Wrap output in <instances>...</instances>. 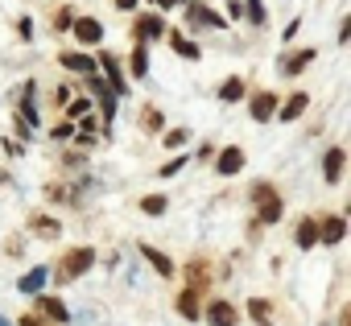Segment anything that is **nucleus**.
Listing matches in <instances>:
<instances>
[{"instance_id": "ddd939ff", "label": "nucleus", "mask_w": 351, "mask_h": 326, "mask_svg": "<svg viewBox=\"0 0 351 326\" xmlns=\"http://www.w3.org/2000/svg\"><path fill=\"white\" fill-rule=\"evenodd\" d=\"M173 310H178V314H182L186 322L203 318V301H199V289H191V285H186V289L178 293V301H173Z\"/></svg>"}, {"instance_id": "6ab92c4d", "label": "nucleus", "mask_w": 351, "mask_h": 326, "mask_svg": "<svg viewBox=\"0 0 351 326\" xmlns=\"http://www.w3.org/2000/svg\"><path fill=\"white\" fill-rule=\"evenodd\" d=\"M248 318H252L256 326H273V301H269V297H252V301H248Z\"/></svg>"}, {"instance_id": "423d86ee", "label": "nucleus", "mask_w": 351, "mask_h": 326, "mask_svg": "<svg viewBox=\"0 0 351 326\" xmlns=\"http://www.w3.org/2000/svg\"><path fill=\"white\" fill-rule=\"evenodd\" d=\"M240 170H244V149H240V145L219 149V157H215V174H219V178H236Z\"/></svg>"}, {"instance_id": "cd10ccee", "label": "nucleus", "mask_w": 351, "mask_h": 326, "mask_svg": "<svg viewBox=\"0 0 351 326\" xmlns=\"http://www.w3.org/2000/svg\"><path fill=\"white\" fill-rule=\"evenodd\" d=\"M186 277H191V289H203L207 285V264L203 260H191L186 264Z\"/></svg>"}, {"instance_id": "c9c22d12", "label": "nucleus", "mask_w": 351, "mask_h": 326, "mask_svg": "<svg viewBox=\"0 0 351 326\" xmlns=\"http://www.w3.org/2000/svg\"><path fill=\"white\" fill-rule=\"evenodd\" d=\"M347 42H351V17L339 21V46H347Z\"/></svg>"}, {"instance_id": "f3484780", "label": "nucleus", "mask_w": 351, "mask_h": 326, "mask_svg": "<svg viewBox=\"0 0 351 326\" xmlns=\"http://www.w3.org/2000/svg\"><path fill=\"white\" fill-rule=\"evenodd\" d=\"M306 108H310V95H306V91H293L285 103H277V116H281V120H298Z\"/></svg>"}, {"instance_id": "72a5a7b5", "label": "nucleus", "mask_w": 351, "mask_h": 326, "mask_svg": "<svg viewBox=\"0 0 351 326\" xmlns=\"http://www.w3.org/2000/svg\"><path fill=\"white\" fill-rule=\"evenodd\" d=\"M17 34H21V42H34V21L21 17V21H17Z\"/></svg>"}, {"instance_id": "393cba45", "label": "nucleus", "mask_w": 351, "mask_h": 326, "mask_svg": "<svg viewBox=\"0 0 351 326\" xmlns=\"http://www.w3.org/2000/svg\"><path fill=\"white\" fill-rule=\"evenodd\" d=\"M165 38H169V46H173V54H182V58H199V54H203L186 34H165Z\"/></svg>"}, {"instance_id": "f8f14e48", "label": "nucleus", "mask_w": 351, "mask_h": 326, "mask_svg": "<svg viewBox=\"0 0 351 326\" xmlns=\"http://www.w3.org/2000/svg\"><path fill=\"white\" fill-rule=\"evenodd\" d=\"M277 103H281V99H277L273 91H256V95H252V103H248V112H252V120H256V124H265V120H273V116H277Z\"/></svg>"}, {"instance_id": "aec40b11", "label": "nucleus", "mask_w": 351, "mask_h": 326, "mask_svg": "<svg viewBox=\"0 0 351 326\" xmlns=\"http://www.w3.org/2000/svg\"><path fill=\"white\" fill-rule=\"evenodd\" d=\"M128 75H132V79H145V75H149V46H132V54H128Z\"/></svg>"}, {"instance_id": "7c9ffc66", "label": "nucleus", "mask_w": 351, "mask_h": 326, "mask_svg": "<svg viewBox=\"0 0 351 326\" xmlns=\"http://www.w3.org/2000/svg\"><path fill=\"white\" fill-rule=\"evenodd\" d=\"M87 112H91V99H87V95H83V99H75V103H66V116H71V120H83Z\"/></svg>"}, {"instance_id": "6e6552de", "label": "nucleus", "mask_w": 351, "mask_h": 326, "mask_svg": "<svg viewBox=\"0 0 351 326\" xmlns=\"http://www.w3.org/2000/svg\"><path fill=\"white\" fill-rule=\"evenodd\" d=\"M343 236H347V219L343 215H322L318 219V244L335 248V244H343Z\"/></svg>"}, {"instance_id": "412c9836", "label": "nucleus", "mask_w": 351, "mask_h": 326, "mask_svg": "<svg viewBox=\"0 0 351 326\" xmlns=\"http://www.w3.org/2000/svg\"><path fill=\"white\" fill-rule=\"evenodd\" d=\"M293 240H298V248H314V244H318V219L306 215V219L298 223V236H293Z\"/></svg>"}, {"instance_id": "b1692460", "label": "nucleus", "mask_w": 351, "mask_h": 326, "mask_svg": "<svg viewBox=\"0 0 351 326\" xmlns=\"http://www.w3.org/2000/svg\"><path fill=\"white\" fill-rule=\"evenodd\" d=\"M95 103H99V116H104V132H112V120H116V91L95 95Z\"/></svg>"}, {"instance_id": "37998d69", "label": "nucleus", "mask_w": 351, "mask_h": 326, "mask_svg": "<svg viewBox=\"0 0 351 326\" xmlns=\"http://www.w3.org/2000/svg\"><path fill=\"white\" fill-rule=\"evenodd\" d=\"M0 178H5V174H0Z\"/></svg>"}, {"instance_id": "f257e3e1", "label": "nucleus", "mask_w": 351, "mask_h": 326, "mask_svg": "<svg viewBox=\"0 0 351 326\" xmlns=\"http://www.w3.org/2000/svg\"><path fill=\"white\" fill-rule=\"evenodd\" d=\"M248 199H252V207H256V223H261V227L281 223V215H285V199L277 195V186H273V182H252Z\"/></svg>"}, {"instance_id": "c756f323", "label": "nucleus", "mask_w": 351, "mask_h": 326, "mask_svg": "<svg viewBox=\"0 0 351 326\" xmlns=\"http://www.w3.org/2000/svg\"><path fill=\"white\" fill-rule=\"evenodd\" d=\"M161 140H165V149H182V145L191 140V132H186V128H169Z\"/></svg>"}, {"instance_id": "9b49d317", "label": "nucleus", "mask_w": 351, "mask_h": 326, "mask_svg": "<svg viewBox=\"0 0 351 326\" xmlns=\"http://www.w3.org/2000/svg\"><path fill=\"white\" fill-rule=\"evenodd\" d=\"M58 66L71 71V75H95V58L91 54H79V50H62L58 54Z\"/></svg>"}, {"instance_id": "a878e982", "label": "nucleus", "mask_w": 351, "mask_h": 326, "mask_svg": "<svg viewBox=\"0 0 351 326\" xmlns=\"http://www.w3.org/2000/svg\"><path fill=\"white\" fill-rule=\"evenodd\" d=\"M244 17H248L252 25H265V21H269V13H265V0H244Z\"/></svg>"}, {"instance_id": "9d476101", "label": "nucleus", "mask_w": 351, "mask_h": 326, "mask_svg": "<svg viewBox=\"0 0 351 326\" xmlns=\"http://www.w3.org/2000/svg\"><path fill=\"white\" fill-rule=\"evenodd\" d=\"M207 322L211 326H240V310L232 305V301H207Z\"/></svg>"}, {"instance_id": "4c0bfd02", "label": "nucleus", "mask_w": 351, "mask_h": 326, "mask_svg": "<svg viewBox=\"0 0 351 326\" xmlns=\"http://www.w3.org/2000/svg\"><path fill=\"white\" fill-rule=\"evenodd\" d=\"M71 136H75V128H71V124H58V128H54V140H71Z\"/></svg>"}, {"instance_id": "2eb2a0df", "label": "nucleus", "mask_w": 351, "mask_h": 326, "mask_svg": "<svg viewBox=\"0 0 351 326\" xmlns=\"http://www.w3.org/2000/svg\"><path fill=\"white\" fill-rule=\"evenodd\" d=\"M141 256L153 264V273H157V277H173V273H178V268H173V260H169L161 248H153V244H141Z\"/></svg>"}, {"instance_id": "20e7f679", "label": "nucleus", "mask_w": 351, "mask_h": 326, "mask_svg": "<svg viewBox=\"0 0 351 326\" xmlns=\"http://www.w3.org/2000/svg\"><path fill=\"white\" fill-rule=\"evenodd\" d=\"M95 71H104V75H108L104 83H108L116 95H128V75H124V66H120V58H116V54H108V50H104V54L95 58Z\"/></svg>"}, {"instance_id": "5701e85b", "label": "nucleus", "mask_w": 351, "mask_h": 326, "mask_svg": "<svg viewBox=\"0 0 351 326\" xmlns=\"http://www.w3.org/2000/svg\"><path fill=\"white\" fill-rule=\"evenodd\" d=\"M240 99H244V79H240V75L223 79V87H219V103H240Z\"/></svg>"}, {"instance_id": "c85d7f7f", "label": "nucleus", "mask_w": 351, "mask_h": 326, "mask_svg": "<svg viewBox=\"0 0 351 326\" xmlns=\"http://www.w3.org/2000/svg\"><path fill=\"white\" fill-rule=\"evenodd\" d=\"M141 211L145 215H165V195H145L141 199Z\"/></svg>"}, {"instance_id": "bb28decb", "label": "nucleus", "mask_w": 351, "mask_h": 326, "mask_svg": "<svg viewBox=\"0 0 351 326\" xmlns=\"http://www.w3.org/2000/svg\"><path fill=\"white\" fill-rule=\"evenodd\" d=\"M71 140H79V145H95V120H91V112H87V120L75 128V136Z\"/></svg>"}, {"instance_id": "4468645a", "label": "nucleus", "mask_w": 351, "mask_h": 326, "mask_svg": "<svg viewBox=\"0 0 351 326\" xmlns=\"http://www.w3.org/2000/svg\"><path fill=\"white\" fill-rule=\"evenodd\" d=\"M314 58H318V54H314V50L306 46V50H293V54H281V62H277V66H281V75H302V71H306V66H310Z\"/></svg>"}, {"instance_id": "1a4fd4ad", "label": "nucleus", "mask_w": 351, "mask_h": 326, "mask_svg": "<svg viewBox=\"0 0 351 326\" xmlns=\"http://www.w3.org/2000/svg\"><path fill=\"white\" fill-rule=\"evenodd\" d=\"M343 170H347V153L335 145V149H326V157H322V182H343Z\"/></svg>"}, {"instance_id": "ea45409f", "label": "nucleus", "mask_w": 351, "mask_h": 326, "mask_svg": "<svg viewBox=\"0 0 351 326\" xmlns=\"http://www.w3.org/2000/svg\"><path fill=\"white\" fill-rule=\"evenodd\" d=\"M112 5H116L120 13H132V9H136V0H112Z\"/></svg>"}, {"instance_id": "473e14b6", "label": "nucleus", "mask_w": 351, "mask_h": 326, "mask_svg": "<svg viewBox=\"0 0 351 326\" xmlns=\"http://www.w3.org/2000/svg\"><path fill=\"white\" fill-rule=\"evenodd\" d=\"M141 128L157 132V128H161V112H153V108H149V112H141Z\"/></svg>"}, {"instance_id": "dca6fc26", "label": "nucleus", "mask_w": 351, "mask_h": 326, "mask_svg": "<svg viewBox=\"0 0 351 326\" xmlns=\"http://www.w3.org/2000/svg\"><path fill=\"white\" fill-rule=\"evenodd\" d=\"M38 318H50V322H66V318H71V310H66L58 297L42 293V297H38Z\"/></svg>"}, {"instance_id": "58836bf2", "label": "nucleus", "mask_w": 351, "mask_h": 326, "mask_svg": "<svg viewBox=\"0 0 351 326\" xmlns=\"http://www.w3.org/2000/svg\"><path fill=\"white\" fill-rule=\"evenodd\" d=\"M228 17H244V0H228Z\"/></svg>"}, {"instance_id": "79ce46f5", "label": "nucleus", "mask_w": 351, "mask_h": 326, "mask_svg": "<svg viewBox=\"0 0 351 326\" xmlns=\"http://www.w3.org/2000/svg\"><path fill=\"white\" fill-rule=\"evenodd\" d=\"M0 326H13V322H9V318H0Z\"/></svg>"}, {"instance_id": "a211bd4d", "label": "nucleus", "mask_w": 351, "mask_h": 326, "mask_svg": "<svg viewBox=\"0 0 351 326\" xmlns=\"http://www.w3.org/2000/svg\"><path fill=\"white\" fill-rule=\"evenodd\" d=\"M29 231H34V236H42V240H54L62 227H58V219H54V215H42V211H38V215H29Z\"/></svg>"}, {"instance_id": "f03ea898", "label": "nucleus", "mask_w": 351, "mask_h": 326, "mask_svg": "<svg viewBox=\"0 0 351 326\" xmlns=\"http://www.w3.org/2000/svg\"><path fill=\"white\" fill-rule=\"evenodd\" d=\"M91 264H95V248H71V252L58 260L54 281H58V285H62V281H75V277H83Z\"/></svg>"}, {"instance_id": "2f4dec72", "label": "nucleus", "mask_w": 351, "mask_h": 326, "mask_svg": "<svg viewBox=\"0 0 351 326\" xmlns=\"http://www.w3.org/2000/svg\"><path fill=\"white\" fill-rule=\"evenodd\" d=\"M178 170H186V157H182V153L173 157V161H165V166H161L157 174H161V178H173V174H178Z\"/></svg>"}, {"instance_id": "e433bc0d", "label": "nucleus", "mask_w": 351, "mask_h": 326, "mask_svg": "<svg viewBox=\"0 0 351 326\" xmlns=\"http://www.w3.org/2000/svg\"><path fill=\"white\" fill-rule=\"evenodd\" d=\"M153 5H157L161 13H173V9H182V0H153Z\"/></svg>"}, {"instance_id": "0eeeda50", "label": "nucleus", "mask_w": 351, "mask_h": 326, "mask_svg": "<svg viewBox=\"0 0 351 326\" xmlns=\"http://www.w3.org/2000/svg\"><path fill=\"white\" fill-rule=\"evenodd\" d=\"M71 34H75L79 46H99V42H104V25H99L95 17H75V21H71Z\"/></svg>"}, {"instance_id": "7ed1b4c3", "label": "nucleus", "mask_w": 351, "mask_h": 326, "mask_svg": "<svg viewBox=\"0 0 351 326\" xmlns=\"http://www.w3.org/2000/svg\"><path fill=\"white\" fill-rule=\"evenodd\" d=\"M186 25H195V29H223L228 17L215 13L211 5H203V0H186Z\"/></svg>"}, {"instance_id": "39448f33", "label": "nucleus", "mask_w": 351, "mask_h": 326, "mask_svg": "<svg viewBox=\"0 0 351 326\" xmlns=\"http://www.w3.org/2000/svg\"><path fill=\"white\" fill-rule=\"evenodd\" d=\"M132 38H136V46L161 42V38H165V21H161L157 13H141V17L132 21Z\"/></svg>"}, {"instance_id": "4be33fe9", "label": "nucleus", "mask_w": 351, "mask_h": 326, "mask_svg": "<svg viewBox=\"0 0 351 326\" xmlns=\"http://www.w3.org/2000/svg\"><path fill=\"white\" fill-rule=\"evenodd\" d=\"M50 281V268L46 264H38V268H29L25 277H21V293H42V285Z\"/></svg>"}, {"instance_id": "f704fd0d", "label": "nucleus", "mask_w": 351, "mask_h": 326, "mask_svg": "<svg viewBox=\"0 0 351 326\" xmlns=\"http://www.w3.org/2000/svg\"><path fill=\"white\" fill-rule=\"evenodd\" d=\"M71 21H75V13H71V9H62V13L54 17V29H71Z\"/></svg>"}, {"instance_id": "a19ab883", "label": "nucleus", "mask_w": 351, "mask_h": 326, "mask_svg": "<svg viewBox=\"0 0 351 326\" xmlns=\"http://www.w3.org/2000/svg\"><path fill=\"white\" fill-rule=\"evenodd\" d=\"M21 326H46V322H42L38 314H21Z\"/></svg>"}]
</instances>
